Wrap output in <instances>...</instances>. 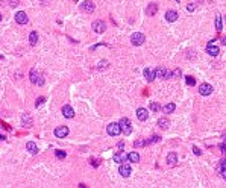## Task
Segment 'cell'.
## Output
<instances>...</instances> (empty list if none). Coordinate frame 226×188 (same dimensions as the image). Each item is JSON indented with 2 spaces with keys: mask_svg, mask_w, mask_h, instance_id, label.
I'll list each match as a JSON object with an SVG mask.
<instances>
[{
  "mask_svg": "<svg viewBox=\"0 0 226 188\" xmlns=\"http://www.w3.org/2000/svg\"><path fill=\"white\" fill-rule=\"evenodd\" d=\"M29 79H30V82L34 84V85H38V86H43L44 85V77L39 75V73L37 71V70H30V73H29Z\"/></svg>",
  "mask_w": 226,
  "mask_h": 188,
  "instance_id": "1",
  "label": "cell"
},
{
  "mask_svg": "<svg viewBox=\"0 0 226 188\" xmlns=\"http://www.w3.org/2000/svg\"><path fill=\"white\" fill-rule=\"evenodd\" d=\"M106 132H108L109 137H117V135H120V132H122L120 123H109L108 127H106Z\"/></svg>",
  "mask_w": 226,
  "mask_h": 188,
  "instance_id": "2",
  "label": "cell"
},
{
  "mask_svg": "<svg viewBox=\"0 0 226 188\" xmlns=\"http://www.w3.org/2000/svg\"><path fill=\"white\" fill-rule=\"evenodd\" d=\"M120 126H122V132L124 133V135H131L132 133V124H131V120L128 117H123L120 122Z\"/></svg>",
  "mask_w": 226,
  "mask_h": 188,
  "instance_id": "3",
  "label": "cell"
},
{
  "mask_svg": "<svg viewBox=\"0 0 226 188\" xmlns=\"http://www.w3.org/2000/svg\"><path fill=\"white\" fill-rule=\"evenodd\" d=\"M144 41H146V37H144V33H141V32H135V33H132V35H131L132 46H141Z\"/></svg>",
  "mask_w": 226,
  "mask_h": 188,
  "instance_id": "4",
  "label": "cell"
},
{
  "mask_svg": "<svg viewBox=\"0 0 226 188\" xmlns=\"http://www.w3.org/2000/svg\"><path fill=\"white\" fill-rule=\"evenodd\" d=\"M91 28L96 33H103L106 30V23L103 21V20H96V21L91 24Z\"/></svg>",
  "mask_w": 226,
  "mask_h": 188,
  "instance_id": "5",
  "label": "cell"
},
{
  "mask_svg": "<svg viewBox=\"0 0 226 188\" xmlns=\"http://www.w3.org/2000/svg\"><path fill=\"white\" fill-rule=\"evenodd\" d=\"M96 9V6L93 2H90V0H85L84 3H81V11L82 12H87V14H93Z\"/></svg>",
  "mask_w": 226,
  "mask_h": 188,
  "instance_id": "6",
  "label": "cell"
},
{
  "mask_svg": "<svg viewBox=\"0 0 226 188\" xmlns=\"http://www.w3.org/2000/svg\"><path fill=\"white\" fill-rule=\"evenodd\" d=\"M118 173H120V176L123 178H129L131 173H132V169L129 164H120V167H118Z\"/></svg>",
  "mask_w": 226,
  "mask_h": 188,
  "instance_id": "7",
  "label": "cell"
},
{
  "mask_svg": "<svg viewBox=\"0 0 226 188\" xmlns=\"http://www.w3.org/2000/svg\"><path fill=\"white\" fill-rule=\"evenodd\" d=\"M68 127L67 126H58L56 129H55V137H58V138H65L68 135Z\"/></svg>",
  "mask_w": 226,
  "mask_h": 188,
  "instance_id": "8",
  "label": "cell"
},
{
  "mask_svg": "<svg viewBox=\"0 0 226 188\" xmlns=\"http://www.w3.org/2000/svg\"><path fill=\"white\" fill-rule=\"evenodd\" d=\"M126 159H128V155H126L123 150L114 153V156H112V161H114V162H117V164H123Z\"/></svg>",
  "mask_w": 226,
  "mask_h": 188,
  "instance_id": "9",
  "label": "cell"
},
{
  "mask_svg": "<svg viewBox=\"0 0 226 188\" xmlns=\"http://www.w3.org/2000/svg\"><path fill=\"white\" fill-rule=\"evenodd\" d=\"M61 111H62V115L65 118H73V117H75V109H73L70 105H64Z\"/></svg>",
  "mask_w": 226,
  "mask_h": 188,
  "instance_id": "10",
  "label": "cell"
},
{
  "mask_svg": "<svg viewBox=\"0 0 226 188\" xmlns=\"http://www.w3.org/2000/svg\"><path fill=\"white\" fill-rule=\"evenodd\" d=\"M21 124L24 127H32V126H34V118H32V115H29V114H23V115H21Z\"/></svg>",
  "mask_w": 226,
  "mask_h": 188,
  "instance_id": "11",
  "label": "cell"
},
{
  "mask_svg": "<svg viewBox=\"0 0 226 188\" xmlns=\"http://www.w3.org/2000/svg\"><path fill=\"white\" fill-rule=\"evenodd\" d=\"M15 21H17L18 24H26V23H28L29 20H28V15H26V12H23V11L17 12V14H15Z\"/></svg>",
  "mask_w": 226,
  "mask_h": 188,
  "instance_id": "12",
  "label": "cell"
},
{
  "mask_svg": "<svg viewBox=\"0 0 226 188\" xmlns=\"http://www.w3.org/2000/svg\"><path fill=\"white\" fill-rule=\"evenodd\" d=\"M199 93H200L202 96H209V94L212 93V86L209 84H202L200 86H199Z\"/></svg>",
  "mask_w": 226,
  "mask_h": 188,
  "instance_id": "13",
  "label": "cell"
},
{
  "mask_svg": "<svg viewBox=\"0 0 226 188\" xmlns=\"http://www.w3.org/2000/svg\"><path fill=\"white\" fill-rule=\"evenodd\" d=\"M144 77H146L147 82H153L155 77H156V73L152 68H144Z\"/></svg>",
  "mask_w": 226,
  "mask_h": 188,
  "instance_id": "14",
  "label": "cell"
},
{
  "mask_svg": "<svg viewBox=\"0 0 226 188\" xmlns=\"http://www.w3.org/2000/svg\"><path fill=\"white\" fill-rule=\"evenodd\" d=\"M137 117H138V120H141V122H146V120L149 118V112H147V109H144V108H138V109H137Z\"/></svg>",
  "mask_w": 226,
  "mask_h": 188,
  "instance_id": "15",
  "label": "cell"
},
{
  "mask_svg": "<svg viewBox=\"0 0 226 188\" xmlns=\"http://www.w3.org/2000/svg\"><path fill=\"white\" fill-rule=\"evenodd\" d=\"M207 52H208V55H211V56H217L218 53H220V49H218L217 46H212V41L207 46Z\"/></svg>",
  "mask_w": 226,
  "mask_h": 188,
  "instance_id": "16",
  "label": "cell"
},
{
  "mask_svg": "<svg viewBox=\"0 0 226 188\" xmlns=\"http://www.w3.org/2000/svg\"><path fill=\"white\" fill-rule=\"evenodd\" d=\"M165 20H167L169 23H175L176 20H178V12L176 11H167L165 12Z\"/></svg>",
  "mask_w": 226,
  "mask_h": 188,
  "instance_id": "17",
  "label": "cell"
},
{
  "mask_svg": "<svg viewBox=\"0 0 226 188\" xmlns=\"http://www.w3.org/2000/svg\"><path fill=\"white\" fill-rule=\"evenodd\" d=\"M26 149L30 155H37L38 153V146L34 143V141H28V144H26Z\"/></svg>",
  "mask_w": 226,
  "mask_h": 188,
  "instance_id": "18",
  "label": "cell"
},
{
  "mask_svg": "<svg viewBox=\"0 0 226 188\" xmlns=\"http://www.w3.org/2000/svg\"><path fill=\"white\" fill-rule=\"evenodd\" d=\"M167 164L169 165H176L178 164V155L175 152H170L167 155Z\"/></svg>",
  "mask_w": 226,
  "mask_h": 188,
  "instance_id": "19",
  "label": "cell"
},
{
  "mask_svg": "<svg viewBox=\"0 0 226 188\" xmlns=\"http://www.w3.org/2000/svg\"><path fill=\"white\" fill-rule=\"evenodd\" d=\"M218 173H220V176L226 180V159L220 161V164H218Z\"/></svg>",
  "mask_w": 226,
  "mask_h": 188,
  "instance_id": "20",
  "label": "cell"
},
{
  "mask_svg": "<svg viewBox=\"0 0 226 188\" xmlns=\"http://www.w3.org/2000/svg\"><path fill=\"white\" fill-rule=\"evenodd\" d=\"M155 73H156V77H159V79H165L167 77V70H165V67H158V68L155 70Z\"/></svg>",
  "mask_w": 226,
  "mask_h": 188,
  "instance_id": "21",
  "label": "cell"
},
{
  "mask_svg": "<svg viewBox=\"0 0 226 188\" xmlns=\"http://www.w3.org/2000/svg\"><path fill=\"white\" fill-rule=\"evenodd\" d=\"M156 11H158V5L156 3H150L147 6V9H146V12H147V15L149 17H153L156 14Z\"/></svg>",
  "mask_w": 226,
  "mask_h": 188,
  "instance_id": "22",
  "label": "cell"
},
{
  "mask_svg": "<svg viewBox=\"0 0 226 188\" xmlns=\"http://www.w3.org/2000/svg\"><path fill=\"white\" fill-rule=\"evenodd\" d=\"M169 124H170L169 118H159L158 120V126L161 127V129H169Z\"/></svg>",
  "mask_w": 226,
  "mask_h": 188,
  "instance_id": "23",
  "label": "cell"
},
{
  "mask_svg": "<svg viewBox=\"0 0 226 188\" xmlns=\"http://www.w3.org/2000/svg\"><path fill=\"white\" fill-rule=\"evenodd\" d=\"M128 161H131V162H138V161H140V155H138V153L137 152H131L129 153V155H128Z\"/></svg>",
  "mask_w": 226,
  "mask_h": 188,
  "instance_id": "24",
  "label": "cell"
},
{
  "mask_svg": "<svg viewBox=\"0 0 226 188\" xmlns=\"http://www.w3.org/2000/svg\"><path fill=\"white\" fill-rule=\"evenodd\" d=\"M29 43L30 46H35L38 43V33L34 30V32H30V35H29Z\"/></svg>",
  "mask_w": 226,
  "mask_h": 188,
  "instance_id": "25",
  "label": "cell"
},
{
  "mask_svg": "<svg viewBox=\"0 0 226 188\" xmlns=\"http://www.w3.org/2000/svg\"><path fill=\"white\" fill-rule=\"evenodd\" d=\"M108 67H109V62L106 61V59H102V61L97 64V67H96V68H97L99 71H102V70H105V68H108Z\"/></svg>",
  "mask_w": 226,
  "mask_h": 188,
  "instance_id": "26",
  "label": "cell"
},
{
  "mask_svg": "<svg viewBox=\"0 0 226 188\" xmlns=\"http://www.w3.org/2000/svg\"><path fill=\"white\" fill-rule=\"evenodd\" d=\"M175 109H176V105H175V103H167V105L164 106V112H165V114L175 112Z\"/></svg>",
  "mask_w": 226,
  "mask_h": 188,
  "instance_id": "27",
  "label": "cell"
},
{
  "mask_svg": "<svg viewBox=\"0 0 226 188\" xmlns=\"http://www.w3.org/2000/svg\"><path fill=\"white\" fill-rule=\"evenodd\" d=\"M149 109H150L152 112H158L159 109H161V105L156 103V102H150V103H149Z\"/></svg>",
  "mask_w": 226,
  "mask_h": 188,
  "instance_id": "28",
  "label": "cell"
},
{
  "mask_svg": "<svg viewBox=\"0 0 226 188\" xmlns=\"http://www.w3.org/2000/svg\"><path fill=\"white\" fill-rule=\"evenodd\" d=\"M216 29L220 32L223 29V24H222V15H216Z\"/></svg>",
  "mask_w": 226,
  "mask_h": 188,
  "instance_id": "29",
  "label": "cell"
},
{
  "mask_svg": "<svg viewBox=\"0 0 226 188\" xmlns=\"http://www.w3.org/2000/svg\"><path fill=\"white\" fill-rule=\"evenodd\" d=\"M159 140H161V137H159V135H153V137H152V138H149V140H146L144 141V143L146 144H155V143H158V141Z\"/></svg>",
  "mask_w": 226,
  "mask_h": 188,
  "instance_id": "30",
  "label": "cell"
},
{
  "mask_svg": "<svg viewBox=\"0 0 226 188\" xmlns=\"http://www.w3.org/2000/svg\"><path fill=\"white\" fill-rule=\"evenodd\" d=\"M185 82H187V85H190V86H194L196 85V79L191 77V76H185Z\"/></svg>",
  "mask_w": 226,
  "mask_h": 188,
  "instance_id": "31",
  "label": "cell"
},
{
  "mask_svg": "<svg viewBox=\"0 0 226 188\" xmlns=\"http://www.w3.org/2000/svg\"><path fill=\"white\" fill-rule=\"evenodd\" d=\"M55 156H56L58 159H64L65 156H67V153L62 152V150H55Z\"/></svg>",
  "mask_w": 226,
  "mask_h": 188,
  "instance_id": "32",
  "label": "cell"
},
{
  "mask_svg": "<svg viewBox=\"0 0 226 188\" xmlns=\"http://www.w3.org/2000/svg\"><path fill=\"white\" fill-rule=\"evenodd\" d=\"M90 162H91V165L94 167V169H97V167L100 165V159H97V158H91Z\"/></svg>",
  "mask_w": 226,
  "mask_h": 188,
  "instance_id": "33",
  "label": "cell"
},
{
  "mask_svg": "<svg viewBox=\"0 0 226 188\" xmlns=\"http://www.w3.org/2000/svg\"><path fill=\"white\" fill-rule=\"evenodd\" d=\"M44 102H46V97H38L37 102H35V106H37V108H39V106H41Z\"/></svg>",
  "mask_w": 226,
  "mask_h": 188,
  "instance_id": "34",
  "label": "cell"
},
{
  "mask_svg": "<svg viewBox=\"0 0 226 188\" xmlns=\"http://www.w3.org/2000/svg\"><path fill=\"white\" fill-rule=\"evenodd\" d=\"M173 76L176 77V79H179L182 76V71H181V68H175V71H173Z\"/></svg>",
  "mask_w": 226,
  "mask_h": 188,
  "instance_id": "35",
  "label": "cell"
},
{
  "mask_svg": "<svg viewBox=\"0 0 226 188\" xmlns=\"http://www.w3.org/2000/svg\"><path fill=\"white\" fill-rule=\"evenodd\" d=\"M193 153H194V155H197V156H200V155H202V150L199 149L197 146H194V147H193Z\"/></svg>",
  "mask_w": 226,
  "mask_h": 188,
  "instance_id": "36",
  "label": "cell"
},
{
  "mask_svg": "<svg viewBox=\"0 0 226 188\" xmlns=\"http://www.w3.org/2000/svg\"><path fill=\"white\" fill-rule=\"evenodd\" d=\"M9 5L12 6V8H15V6L20 5V0H9Z\"/></svg>",
  "mask_w": 226,
  "mask_h": 188,
  "instance_id": "37",
  "label": "cell"
},
{
  "mask_svg": "<svg viewBox=\"0 0 226 188\" xmlns=\"http://www.w3.org/2000/svg\"><path fill=\"white\" fill-rule=\"evenodd\" d=\"M146 143H144V141H141V140H138V141H135V143H134V146L135 147H141V146H144Z\"/></svg>",
  "mask_w": 226,
  "mask_h": 188,
  "instance_id": "38",
  "label": "cell"
},
{
  "mask_svg": "<svg viewBox=\"0 0 226 188\" xmlns=\"http://www.w3.org/2000/svg\"><path fill=\"white\" fill-rule=\"evenodd\" d=\"M218 149H220L223 153L226 152V143H222V144H218Z\"/></svg>",
  "mask_w": 226,
  "mask_h": 188,
  "instance_id": "39",
  "label": "cell"
},
{
  "mask_svg": "<svg viewBox=\"0 0 226 188\" xmlns=\"http://www.w3.org/2000/svg\"><path fill=\"white\" fill-rule=\"evenodd\" d=\"M194 8H196V6L193 5V3H190V5L187 6V9H188V11H194Z\"/></svg>",
  "mask_w": 226,
  "mask_h": 188,
  "instance_id": "40",
  "label": "cell"
},
{
  "mask_svg": "<svg viewBox=\"0 0 226 188\" xmlns=\"http://www.w3.org/2000/svg\"><path fill=\"white\" fill-rule=\"evenodd\" d=\"M50 2V0H39V3H41V5H47Z\"/></svg>",
  "mask_w": 226,
  "mask_h": 188,
  "instance_id": "41",
  "label": "cell"
},
{
  "mask_svg": "<svg viewBox=\"0 0 226 188\" xmlns=\"http://www.w3.org/2000/svg\"><path fill=\"white\" fill-rule=\"evenodd\" d=\"M220 41H222V44H225V46H226V37H223V38L220 39Z\"/></svg>",
  "mask_w": 226,
  "mask_h": 188,
  "instance_id": "42",
  "label": "cell"
},
{
  "mask_svg": "<svg viewBox=\"0 0 226 188\" xmlns=\"http://www.w3.org/2000/svg\"><path fill=\"white\" fill-rule=\"evenodd\" d=\"M117 146H118V147H124V143H123V141H120V143H118Z\"/></svg>",
  "mask_w": 226,
  "mask_h": 188,
  "instance_id": "43",
  "label": "cell"
},
{
  "mask_svg": "<svg viewBox=\"0 0 226 188\" xmlns=\"http://www.w3.org/2000/svg\"><path fill=\"white\" fill-rule=\"evenodd\" d=\"M71 2H79V0H71Z\"/></svg>",
  "mask_w": 226,
  "mask_h": 188,
  "instance_id": "44",
  "label": "cell"
},
{
  "mask_svg": "<svg viewBox=\"0 0 226 188\" xmlns=\"http://www.w3.org/2000/svg\"><path fill=\"white\" fill-rule=\"evenodd\" d=\"M225 143H226V135H225Z\"/></svg>",
  "mask_w": 226,
  "mask_h": 188,
  "instance_id": "45",
  "label": "cell"
},
{
  "mask_svg": "<svg viewBox=\"0 0 226 188\" xmlns=\"http://www.w3.org/2000/svg\"><path fill=\"white\" fill-rule=\"evenodd\" d=\"M225 20H226V15H225Z\"/></svg>",
  "mask_w": 226,
  "mask_h": 188,
  "instance_id": "46",
  "label": "cell"
}]
</instances>
